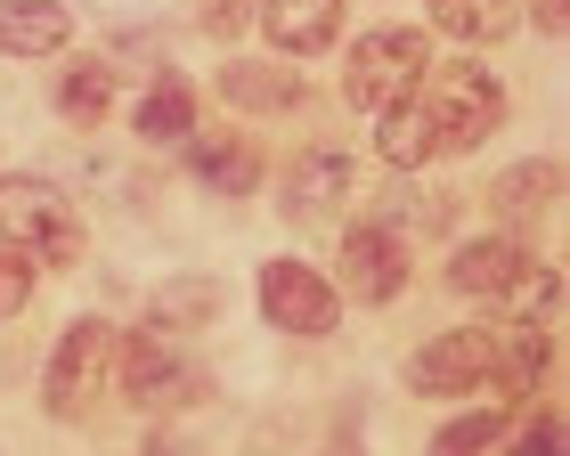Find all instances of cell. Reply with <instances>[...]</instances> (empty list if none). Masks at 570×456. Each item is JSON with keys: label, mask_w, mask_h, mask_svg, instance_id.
<instances>
[{"label": "cell", "mask_w": 570, "mask_h": 456, "mask_svg": "<svg viewBox=\"0 0 570 456\" xmlns=\"http://www.w3.org/2000/svg\"><path fill=\"white\" fill-rule=\"evenodd\" d=\"M416 115H424V147L432 156H464V147H481L489 131H498L505 90L489 82L481 66H440L432 90L416 98Z\"/></svg>", "instance_id": "cell-1"}, {"label": "cell", "mask_w": 570, "mask_h": 456, "mask_svg": "<svg viewBox=\"0 0 570 456\" xmlns=\"http://www.w3.org/2000/svg\"><path fill=\"white\" fill-rule=\"evenodd\" d=\"M0 245L24 252V261L66 269L73 252H82V220H73V205H66L49 180H24V171H9V180H0Z\"/></svg>", "instance_id": "cell-2"}, {"label": "cell", "mask_w": 570, "mask_h": 456, "mask_svg": "<svg viewBox=\"0 0 570 456\" xmlns=\"http://www.w3.org/2000/svg\"><path fill=\"white\" fill-rule=\"evenodd\" d=\"M122 367V335L107 318H82V326H66V343L49 350V375H41V399H49V416H90L98 399H107V375Z\"/></svg>", "instance_id": "cell-3"}, {"label": "cell", "mask_w": 570, "mask_h": 456, "mask_svg": "<svg viewBox=\"0 0 570 456\" xmlns=\"http://www.w3.org/2000/svg\"><path fill=\"white\" fill-rule=\"evenodd\" d=\"M424 66H432L424 33H407V24H383V33H367V41L351 49L343 90H351V107H358V115H383V107H400V98H416Z\"/></svg>", "instance_id": "cell-4"}, {"label": "cell", "mask_w": 570, "mask_h": 456, "mask_svg": "<svg viewBox=\"0 0 570 456\" xmlns=\"http://www.w3.org/2000/svg\"><path fill=\"white\" fill-rule=\"evenodd\" d=\"M115 375H122V391H131L139 408H155V416L196 399V359L171 335H122V367Z\"/></svg>", "instance_id": "cell-5"}, {"label": "cell", "mask_w": 570, "mask_h": 456, "mask_svg": "<svg viewBox=\"0 0 570 456\" xmlns=\"http://www.w3.org/2000/svg\"><path fill=\"white\" fill-rule=\"evenodd\" d=\"M262 310H269V326H285V335H334L343 294H334L309 261H269L262 269Z\"/></svg>", "instance_id": "cell-6"}, {"label": "cell", "mask_w": 570, "mask_h": 456, "mask_svg": "<svg viewBox=\"0 0 570 456\" xmlns=\"http://www.w3.org/2000/svg\"><path fill=\"white\" fill-rule=\"evenodd\" d=\"M498 375V335H481V326H456V335H432L416 359H407V384L416 391H473Z\"/></svg>", "instance_id": "cell-7"}, {"label": "cell", "mask_w": 570, "mask_h": 456, "mask_svg": "<svg viewBox=\"0 0 570 456\" xmlns=\"http://www.w3.org/2000/svg\"><path fill=\"white\" fill-rule=\"evenodd\" d=\"M343 286H351L358 301H400V286H407V245H400V228H383V220L343 228Z\"/></svg>", "instance_id": "cell-8"}, {"label": "cell", "mask_w": 570, "mask_h": 456, "mask_svg": "<svg viewBox=\"0 0 570 456\" xmlns=\"http://www.w3.org/2000/svg\"><path fill=\"white\" fill-rule=\"evenodd\" d=\"M262 33L285 49V58H309L343 33V0H262Z\"/></svg>", "instance_id": "cell-9"}, {"label": "cell", "mask_w": 570, "mask_h": 456, "mask_svg": "<svg viewBox=\"0 0 570 456\" xmlns=\"http://www.w3.org/2000/svg\"><path fill=\"white\" fill-rule=\"evenodd\" d=\"M73 17L58 0H0V58H49V49H66Z\"/></svg>", "instance_id": "cell-10"}, {"label": "cell", "mask_w": 570, "mask_h": 456, "mask_svg": "<svg viewBox=\"0 0 570 456\" xmlns=\"http://www.w3.org/2000/svg\"><path fill=\"white\" fill-rule=\"evenodd\" d=\"M358 188V163L343 156V147H318V156H309V163H294V188H285V212H334V205H343V196Z\"/></svg>", "instance_id": "cell-11"}, {"label": "cell", "mask_w": 570, "mask_h": 456, "mask_svg": "<svg viewBox=\"0 0 570 456\" xmlns=\"http://www.w3.org/2000/svg\"><path fill=\"white\" fill-rule=\"evenodd\" d=\"M513 269H522V245H513V237H481V245H464L449 261V286L464 301H498L513 286Z\"/></svg>", "instance_id": "cell-12"}, {"label": "cell", "mask_w": 570, "mask_h": 456, "mask_svg": "<svg viewBox=\"0 0 570 456\" xmlns=\"http://www.w3.org/2000/svg\"><path fill=\"white\" fill-rule=\"evenodd\" d=\"M188 171H196L213 196H253V188H262V156H253L245 139H196Z\"/></svg>", "instance_id": "cell-13"}, {"label": "cell", "mask_w": 570, "mask_h": 456, "mask_svg": "<svg viewBox=\"0 0 570 456\" xmlns=\"http://www.w3.org/2000/svg\"><path fill=\"white\" fill-rule=\"evenodd\" d=\"M220 98H237V107L253 115H277V107H294V98H309L285 66H253V58H228L220 66Z\"/></svg>", "instance_id": "cell-14"}, {"label": "cell", "mask_w": 570, "mask_h": 456, "mask_svg": "<svg viewBox=\"0 0 570 456\" xmlns=\"http://www.w3.org/2000/svg\"><path fill=\"white\" fill-rule=\"evenodd\" d=\"M131 122H139V139H155V147H164V139H188V131H196V90L179 82V73H164V82L131 107Z\"/></svg>", "instance_id": "cell-15"}, {"label": "cell", "mask_w": 570, "mask_h": 456, "mask_svg": "<svg viewBox=\"0 0 570 456\" xmlns=\"http://www.w3.org/2000/svg\"><path fill=\"white\" fill-rule=\"evenodd\" d=\"M554 196H562V163H522V171L498 188V212H505V228H530Z\"/></svg>", "instance_id": "cell-16"}, {"label": "cell", "mask_w": 570, "mask_h": 456, "mask_svg": "<svg viewBox=\"0 0 570 456\" xmlns=\"http://www.w3.org/2000/svg\"><path fill=\"white\" fill-rule=\"evenodd\" d=\"M432 24L456 41H498L513 24V0H432Z\"/></svg>", "instance_id": "cell-17"}, {"label": "cell", "mask_w": 570, "mask_h": 456, "mask_svg": "<svg viewBox=\"0 0 570 456\" xmlns=\"http://www.w3.org/2000/svg\"><path fill=\"white\" fill-rule=\"evenodd\" d=\"M375 147H383V163H432V147H424V115H416V98H400V107H383L375 115Z\"/></svg>", "instance_id": "cell-18"}, {"label": "cell", "mask_w": 570, "mask_h": 456, "mask_svg": "<svg viewBox=\"0 0 570 456\" xmlns=\"http://www.w3.org/2000/svg\"><path fill=\"white\" fill-rule=\"evenodd\" d=\"M107 107H115V73L107 66H73L66 82H58V115L66 122H98Z\"/></svg>", "instance_id": "cell-19"}, {"label": "cell", "mask_w": 570, "mask_h": 456, "mask_svg": "<svg viewBox=\"0 0 570 456\" xmlns=\"http://www.w3.org/2000/svg\"><path fill=\"white\" fill-rule=\"evenodd\" d=\"M505 294H513V310L538 326V318H554V310H562V269H513V286H505Z\"/></svg>", "instance_id": "cell-20"}, {"label": "cell", "mask_w": 570, "mask_h": 456, "mask_svg": "<svg viewBox=\"0 0 570 456\" xmlns=\"http://www.w3.org/2000/svg\"><path fill=\"white\" fill-rule=\"evenodd\" d=\"M498 359H505V384H538V375H547V335L530 326V335H513V350H498Z\"/></svg>", "instance_id": "cell-21"}, {"label": "cell", "mask_w": 570, "mask_h": 456, "mask_svg": "<svg viewBox=\"0 0 570 456\" xmlns=\"http://www.w3.org/2000/svg\"><path fill=\"white\" fill-rule=\"evenodd\" d=\"M24 294H33V261L0 245V318H17V310H24Z\"/></svg>", "instance_id": "cell-22"}, {"label": "cell", "mask_w": 570, "mask_h": 456, "mask_svg": "<svg viewBox=\"0 0 570 456\" xmlns=\"http://www.w3.org/2000/svg\"><path fill=\"white\" fill-rule=\"evenodd\" d=\"M481 440H498V416H456L449 433H440V456H473Z\"/></svg>", "instance_id": "cell-23"}, {"label": "cell", "mask_w": 570, "mask_h": 456, "mask_svg": "<svg viewBox=\"0 0 570 456\" xmlns=\"http://www.w3.org/2000/svg\"><path fill=\"white\" fill-rule=\"evenodd\" d=\"M245 17H253L245 0H204V33H213V41H237V33H245Z\"/></svg>", "instance_id": "cell-24"}, {"label": "cell", "mask_w": 570, "mask_h": 456, "mask_svg": "<svg viewBox=\"0 0 570 456\" xmlns=\"http://www.w3.org/2000/svg\"><path fill=\"white\" fill-rule=\"evenodd\" d=\"M513 456H562V416H530V433L513 440Z\"/></svg>", "instance_id": "cell-25"}, {"label": "cell", "mask_w": 570, "mask_h": 456, "mask_svg": "<svg viewBox=\"0 0 570 456\" xmlns=\"http://www.w3.org/2000/svg\"><path fill=\"white\" fill-rule=\"evenodd\" d=\"M530 17H538V33H570V0H530Z\"/></svg>", "instance_id": "cell-26"}]
</instances>
